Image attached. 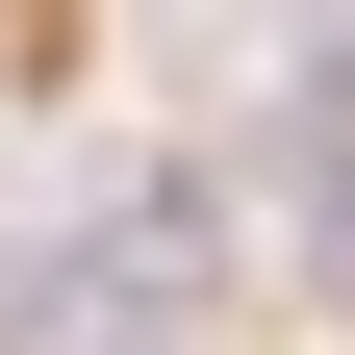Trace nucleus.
I'll return each instance as SVG.
<instances>
[{
    "label": "nucleus",
    "instance_id": "obj_1",
    "mask_svg": "<svg viewBox=\"0 0 355 355\" xmlns=\"http://www.w3.org/2000/svg\"><path fill=\"white\" fill-rule=\"evenodd\" d=\"M304 279H330V304H355V153H330V178H304Z\"/></svg>",
    "mask_w": 355,
    "mask_h": 355
}]
</instances>
